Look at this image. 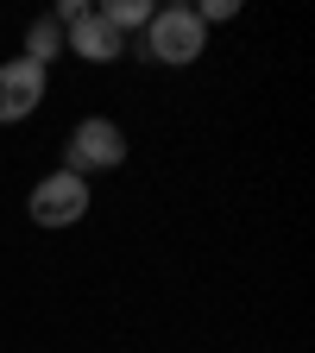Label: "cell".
Instances as JSON below:
<instances>
[{
	"label": "cell",
	"instance_id": "cell-6",
	"mask_svg": "<svg viewBox=\"0 0 315 353\" xmlns=\"http://www.w3.org/2000/svg\"><path fill=\"white\" fill-rule=\"evenodd\" d=\"M51 57H63V26L44 13V19H32V26H26V63H38V70H44Z\"/></svg>",
	"mask_w": 315,
	"mask_h": 353
},
{
	"label": "cell",
	"instance_id": "cell-1",
	"mask_svg": "<svg viewBox=\"0 0 315 353\" xmlns=\"http://www.w3.org/2000/svg\"><path fill=\"white\" fill-rule=\"evenodd\" d=\"M202 32H208V26H202L190 7H158L152 26H145V57H152V63H176V70H183V63L202 57Z\"/></svg>",
	"mask_w": 315,
	"mask_h": 353
},
{
	"label": "cell",
	"instance_id": "cell-2",
	"mask_svg": "<svg viewBox=\"0 0 315 353\" xmlns=\"http://www.w3.org/2000/svg\"><path fill=\"white\" fill-rule=\"evenodd\" d=\"M70 164L63 170H76V176H88V170H114V164H126V132L108 120V114H95V120H76V132H70V152H63Z\"/></svg>",
	"mask_w": 315,
	"mask_h": 353
},
{
	"label": "cell",
	"instance_id": "cell-4",
	"mask_svg": "<svg viewBox=\"0 0 315 353\" xmlns=\"http://www.w3.org/2000/svg\"><path fill=\"white\" fill-rule=\"evenodd\" d=\"M38 101H44V70H38V63H26V57L0 63V126L38 114Z\"/></svg>",
	"mask_w": 315,
	"mask_h": 353
},
{
	"label": "cell",
	"instance_id": "cell-5",
	"mask_svg": "<svg viewBox=\"0 0 315 353\" xmlns=\"http://www.w3.org/2000/svg\"><path fill=\"white\" fill-rule=\"evenodd\" d=\"M63 51H76V57H88V63H114L120 51H126V38L88 7V19H76L70 32H63Z\"/></svg>",
	"mask_w": 315,
	"mask_h": 353
},
{
	"label": "cell",
	"instance_id": "cell-8",
	"mask_svg": "<svg viewBox=\"0 0 315 353\" xmlns=\"http://www.w3.org/2000/svg\"><path fill=\"white\" fill-rule=\"evenodd\" d=\"M190 13H196L202 26H208V19H234V13H240V0H202V7H190Z\"/></svg>",
	"mask_w": 315,
	"mask_h": 353
},
{
	"label": "cell",
	"instance_id": "cell-3",
	"mask_svg": "<svg viewBox=\"0 0 315 353\" xmlns=\"http://www.w3.org/2000/svg\"><path fill=\"white\" fill-rule=\"evenodd\" d=\"M26 214L38 221V228H76V221L88 214V183H82L76 170H51V176L32 190Z\"/></svg>",
	"mask_w": 315,
	"mask_h": 353
},
{
	"label": "cell",
	"instance_id": "cell-7",
	"mask_svg": "<svg viewBox=\"0 0 315 353\" xmlns=\"http://www.w3.org/2000/svg\"><path fill=\"white\" fill-rule=\"evenodd\" d=\"M95 13H101V19H108V26L126 38V32H145L158 7H145V0H108V7H95Z\"/></svg>",
	"mask_w": 315,
	"mask_h": 353
}]
</instances>
